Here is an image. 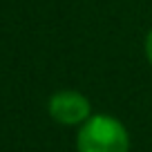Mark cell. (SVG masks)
<instances>
[{
	"instance_id": "cell-1",
	"label": "cell",
	"mask_w": 152,
	"mask_h": 152,
	"mask_svg": "<svg viewBox=\"0 0 152 152\" xmlns=\"http://www.w3.org/2000/svg\"><path fill=\"white\" fill-rule=\"evenodd\" d=\"M78 152H128L130 137L119 119L107 114H94L78 130Z\"/></svg>"
},
{
	"instance_id": "cell-2",
	"label": "cell",
	"mask_w": 152,
	"mask_h": 152,
	"mask_svg": "<svg viewBox=\"0 0 152 152\" xmlns=\"http://www.w3.org/2000/svg\"><path fill=\"white\" fill-rule=\"evenodd\" d=\"M49 114L61 125H76L90 119V101L74 90H63L49 99Z\"/></svg>"
},
{
	"instance_id": "cell-3",
	"label": "cell",
	"mask_w": 152,
	"mask_h": 152,
	"mask_svg": "<svg viewBox=\"0 0 152 152\" xmlns=\"http://www.w3.org/2000/svg\"><path fill=\"white\" fill-rule=\"evenodd\" d=\"M145 56H148V61H150V65H152V29H150V34H148V38H145Z\"/></svg>"
}]
</instances>
